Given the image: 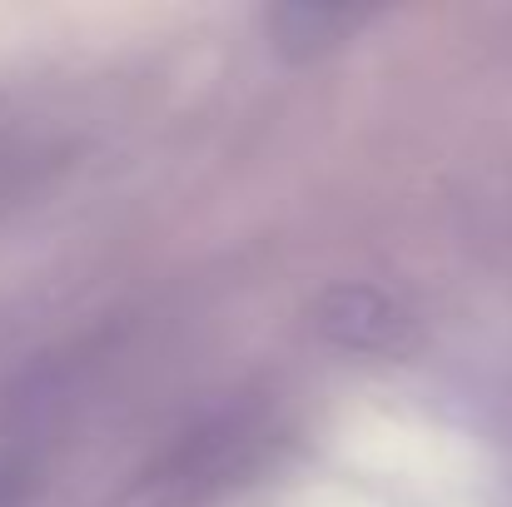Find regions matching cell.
I'll return each instance as SVG.
<instances>
[{"mask_svg":"<svg viewBox=\"0 0 512 507\" xmlns=\"http://www.w3.org/2000/svg\"><path fill=\"white\" fill-rule=\"evenodd\" d=\"M319 324H324L329 338H339L343 348H358V353H388V358H398V353H413L418 348L413 314L398 309L388 294L358 289V284L334 289L324 299V319Z\"/></svg>","mask_w":512,"mask_h":507,"instance_id":"cell-1","label":"cell"},{"mask_svg":"<svg viewBox=\"0 0 512 507\" xmlns=\"http://www.w3.org/2000/svg\"><path fill=\"white\" fill-rule=\"evenodd\" d=\"M353 20H363V15H358V10H329V5H289V10H274V30H279L284 50L334 45L339 30H348Z\"/></svg>","mask_w":512,"mask_h":507,"instance_id":"cell-2","label":"cell"}]
</instances>
